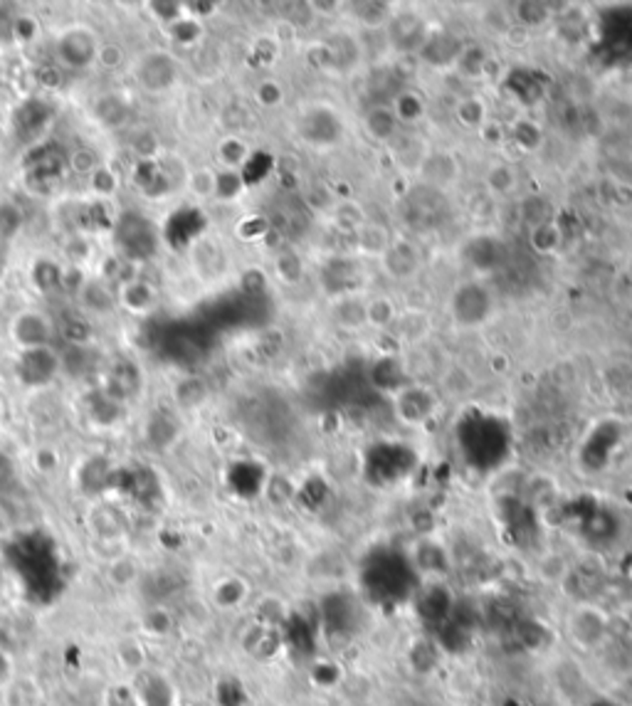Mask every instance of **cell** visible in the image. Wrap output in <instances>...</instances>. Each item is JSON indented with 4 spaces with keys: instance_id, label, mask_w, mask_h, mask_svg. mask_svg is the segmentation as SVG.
<instances>
[{
    "instance_id": "obj_1",
    "label": "cell",
    "mask_w": 632,
    "mask_h": 706,
    "mask_svg": "<svg viewBox=\"0 0 632 706\" xmlns=\"http://www.w3.org/2000/svg\"><path fill=\"white\" fill-rule=\"evenodd\" d=\"M100 47V35L90 25H72L60 33L54 52H57V60L64 70L80 72V70H87L90 64L97 62Z\"/></svg>"
},
{
    "instance_id": "obj_2",
    "label": "cell",
    "mask_w": 632,
    "mask_h": 706,
    "mask_svg": "<svg viewBox=\"0 0 632 706\" xmlns=\"http://www.w3.org/2000/svg\"><path fill=\"white\" fill-rule=\"evenodd\" d=\"M178 74H181L178 60H176L171 52H161V50L141 54L134 67L136 84H139L146 94H163V91H168L173 84L178 81Z\"/></svg>"
},
{
    "instance_id": "obj_3",
    "label": "cell",
    "mask_w": 632,
    "mask_h": 706,
    "mask_svg": "<svg viewBox=\"0 0 632 706\" xmlns=\"http://www.w3.org/2000/svg\"><path fill=\"white\" fill-rule=\"evenodd\" d=\"M566 630H569V640L576 644L579 650L593 652L598 650L600 644H606L610 625H608V615L600 607L576 606L569 613Z\"/></svg>"
},
{
    "instance_id": "obj_4",
    "label": "cell",
    "mask_w": 632,
    "mask_h": 706,
    "mask_svg": "<svg viewBox=\"0 0 632 706\" xmlns=\"http://www.w3.org/2000/svg\"><path fill=\"white\" fill-rule=\"evenodd\" d=\"M10 339L13 344L18 346L20 351H30V348H45L53 346L54 326L47 319V314L37 311V309H23L15 317L10 319Z\"/></svg>"
},
{
    "instance_id": "obj_5",
    "label": "cell",
    "mask_w": 632,
    "mask_h": 706,
    "mask_svg": "<svg viewBox=\"0 0 632 706\" xmlns=\"http://www.w3.org/2000/svg\"><path fill=\"white\" fill-rule=\"evenodd\" d=\"M15 376L27 388H43L60 376V353L53 346L20 351L15 361Z\"/></svg>"
},
{
    "instance_id": "obj_6",
    "label": "cell",
    "mask_w": 632,
    "mask_h": 706,
    "mask_svg": "<svg viewBox=\"0 0 632 706\" xmlns=\"http://www.w3.org/2000/svg\"><path fill=\"white\" fill-rule=\"evenodd\" d=\"M117 244L129 260L151 257L156 253V227L146 217L127 213L117 223Z\"/></svg>"
},
{
    "instance_id": "obj_7",
    "label": "cell",
    "mask_w": 632,
    "mask_h": 706,
    "mask_svg": "<svg viewBox=\"0 0 632 706\" xmlns=\"http://www.w3.org/2000/svg\"><path fill=\"white\" fill-rule=\"evenodd\" d=\"M139 388H141V373H139V368L131 361H119L109 368L107 383H104L101 393H107L109 398L124 403V400L134 398Z\"/></svg>"
},
{
    "instance_id": "obj_8",
    "label": "cell",
    "mask_w": 632,
    "mask_h": 706,
    "mask_svg": "<svg viewBox=\"0 0 632 706\" xmlns=\"http://www.w3.org/2000/svg\"><path fill=\"white\" fill-rule=\"evenodd\" d=\"M60 373L70 378H84L97 368V351L90 344H64L60 348Z\"/></svg>"
},
{
    "instance_id": "obj_9",
    "label": "cell",
    "mask_w": 632,
    "mask_h": 706,
    "mask_svg": "<svg viewBox=\"0 0 632 706\" xmlns=\"http://www.w3.org/2000/svg\"><path fill=\"white\" fill-rule=\"evenodd\" d=\"M156 290L154 284H148L146 280L131 277V280L121 281L117 290V301L129 311H148L156 304Z\"/></svg>"
},
{
    "instance_id": "obj_10",
    "label": "cell",
    "mask_w": 632,
    "mask_h": 706,
    "mask_svg": "<svg viewBox=\"0 0 632 706\" xmlns=\"http://www.w3.org/2000/svg\"><path fill=\"white\" fill-rule=\"evenodd\" d=\"M181 433V425L176 423V417L168 410H158L148 417L146 423V440L154 450H166L176 443V437Z\"/></svg>"
},
{
    "instance_id": "obj_11",
    "label": "cell",
    "mask_w": 632,
    "mask_h": 706,
    "mask_svg": "<svg viewBox=\"0 0 632 706\" xmlns=\"http://www.w3.org/2000/svg\"><path fill=\"white\" fill-rule=\"evenodd\" d=\"M111 480H114V470L109 467V462L104 457H91L81 464L80 487L84 494H100V491L111 487Z\"/></svg>"
},
{
    "instance_id": "obj_12",
    "label": "cell",
    "mask_w": 632,
    "mask_h": 706,
    "mask_svg": "<svg viewBox=\"0 0 632 706\" xmlns=\"http://www.w3.org/2000/svg\"><path fill=\"white\" fill-rule=\"evenodd\" d=\"M80 301L81 307L87 311H94V314H107L111 309L117 307V291L109 290L107 281L90 280L87 284L80 287Z\"/></svg>"
},
{
    "instance_id": "obj_13",
    "label": "cell",
    "mask_w": 632,
    "mask_h": 706,
    "mask_svg": "<svg viewBox=\"0 0 632 706\" xmlns=\"http://www.w3.org/2000/svg\"><path fill=\"white\" fill-rule=\"evenodd\" d=\"M30 280L40 294H54L64 287V270L50 257H40L33 262Z\"/></svg>"
},
{
    "instance_id": "obj_14",
    "label": "cell",
    "mask_w": 632,
    "mask_h": 706,
    "mask_svg": "<svg viewBox=\"0 0 632 706\" xmlns=\"http://www.w3.org/2000/svg\"><path fill=\"white\" fill-rule=\"evenodd\" d=\"M129 114H131V109H129L127 101L121 100L119 94H104V97L94 101V119L109 129L124 127Z\"/></svg>"
},
{
    "instance_id": "obj_15",
    "label": "cell",
    "mask_w": 632,
    "mask_h": 706,
    "mask_svg": "<svg viewBox=\"0 0 632 706\" xmlns=\"http://www.w3.org/2000/svg\"><path fill=\"white\" fill-rule=\"evenodd\" d=\"M139 701H141V706H173L168 682L154 677V674H144L139 687H136V704Z\"/></svg>"
},
{
    "instance_id": "obj_16",
    "label": "cell",
    "mask_w": 632,
    "mask_h": 706,
    "mask_svg": "<svg viewBox=\"0 0 632 706\" xmlns=\"http://www.w3.org/2000/svg\"><path fill=\"white\" fill-rule=\"evenodd\" d=\"M121 405H124V403L109 398L107 393H101L100 390V393H94V396L90 398V403H87V413H90V417L97 423V425L111 427L114 423L121 420Z\"/></svg>"
},
{
    "instance_id": "obj_17",
    "label": "cell",
    "mask_w": 632,
    "mask_h": 706,
    "mask_svg": "<svg viewBox=\"0 0 632 706\" xmlns=\"http://www.w3.org/2000/svg\"><path fill=\"white\" fill-rule=\"evenodd\" d=\"M91 529L100 539H119L124 534V519L114 507H100L91 516Z\"/></svg>"
},
{
    "instance_id": "obj_18",
    "label": "cell",
    "mask_w": 632,
    "mask_h": 706,
    "mask_svg": "<svg viewBox=\"0 0 632 706\" xmlns=\"http://www.w3.org/2000/svg\"><path fill=\"white\" fill-rule=\"evenodd\" d=\"M217 156H220V161L225 163L227 171H237V168H243L247 158H250V148L244 141L235 138V136H230L225 138L220 148H217Z\"/></svg>"
},
{
    "instance_id": "obj_19",
    "label": "cell",
    "mask_w": 632,
    "mask_h": 706,
    "mask_svg": "<svg viewBox=\"0 0 632 706\" xmlns=\"http://www.w3.org/2000/svg\"><path fill=\"white\" fill-rule=\"evenodd\" d=\"M67 166H70V171L77 173V176H87V178H90L101 163L94 148H90V146H77L72 154L67 156Z\"/></svg>"
},
{
    "instance_id": "obj_20",
    "label": "cell",
    "mask_w": 632,
    "mask_h": 706,
    "mask_svg": "<svg viewBox=\"0 0 632 706\" xmlns=\"http://www.w3.org/2000/svg\"><path fill=\"white\" fill-rule=\"evenodd\" d=\"M206 398V383L200 378H186L176 386V403L186 410L198 407Z\"/></svg>"
},
{
    "instance_id": "obj_21",
    "label": "cell",
    "mask_w": 632,
    "mask_h": 706,
    "mask_svg": "<svg viewBox=\"0 0 632 706\" xmlns=\"http://www.w3.org/2000/svg\"><path fill=\"white\" fill-rule=\"evenodd\" d=\"M166 30H168V37H171L173 43H176V45H181V47L196 45V43H198L200 33H203V30H200L198 20L188 18V15H183L181 20H176V23L166 27Z\"/></svg>"
},
{
    "instance_id": "obj_22",
    "label": "cell",
    "mask_w": 632,
    "mask_h": 706,
    "mask_svg": "<svg viewBox=\"0 0 632 706\" xmlns=\"http://www.w3.org/2000/svg\"><path fill=\"white\" fill-rule=\"evenodd\" d=\"M131 148L139 156V161H156L158 151H161V144H158V136L154 131H139L131 138Z\"/></svg>"
},
{
    "instance_id": "obj_23",
    "label": "cell",
    "mask_w": 632,
    "mask_h": 706,
    "mask_svg": "<svg viewBox=\"0 0 632 706\" xmlns=\"http://www.w3.org/2000/svg\"><path fill=\"white\" fill-rule=\"evenodd\" d=\"M243 190V176L240 171H215V196L217 198H235Z\"/></svg>"
},
{
    "instance_id": "obj_24",
    "label": "cell",
    "mask_w": 632,
    "mask_h": 706,
    "mask_svg": "<svg viewBox=\"0 0 632 706\" xmlns=\"http://www.w3.org/2000/svg\"><path fill=\"white\" fill-rule=\"evenodd\" d=\"M90 186L97 196H104V198H107V196H114V193H117L119 176L111 171V168H107V166H100V168L90 176Z\"/></svg>"
},
{
    "instance_id": "obj_25",
    "label": "cell",
    "mask_w": 632,
    "mask_h": 706,
    "mask_svg": "<svg viewBox=\"0 0 632 706\" xmlns=\"http://www.w3.org/2000/svg\"><path fill=\"white\" fill-rule=\"evenodd\" d=\"M148 10L156 20H161L163 25H173L176 20H181L186 15V5L183 3H173V0H158V3H148Z\"/></svg>"
},
{
    "instance_id": "obj_26",
    "label": "cell",
    "mask_w": 632,
    "mask_h": 706,
    "mask_svg": "<svg viewBox=\"0 0 632 706\" xmlns=\"http://www.w3.org/2000/svg\"><path fill=\"white\" fill-rule=\"evenodd\" d=\"M423 101L417 100L413 91H403L396 101V119L400 121H416V119L423 117Z\"/></svg>"
},
{
    "instance_id": "obj_27",
    "label": "cell",
    "mask_w": 632,
    "mask_h": 706,
    "mask_svg": "<svg viewBox=\"0 0 632 706\" xmlns=\"http://www.w3.org/2000/svg\"><path fill=\"white\" fill-rule=\"evenodd\" d=\"M190 190H193L198 198H210V196H215V171H210V168H198V171L190 173Z\"/></svg>"
},
{
    "instance_id": "obj_28",
    "label": "cell",
    "mask_w": 632,
    "mask_h": 706,
    "mask_svg": "<svg viewBox=\"0 0 632 706\" xmlns=\"http://www.w3.org/2000/svg\"><path fill=\"white\" fill-rule=\"evenodd\" d=\"M23 225V215L15 205L0 203V237H13Z\"/></svg>"
},
{
    "instance_id": "obj_29",
    "label": "cell",
    "mask_w": 632,
    "mask_h": 706,
    "mask_svg": "<svg viewBox=\"0 0 632 706\" xmlns=\"http://www.w3.org/2000/svg\"><path fill=\"white\" fill-rule=\"evenodd\" d=\"M10 33H13V37L20 40V43H30V40L40 33V27H37V20L33 18V15H18V18H13V23H10Z\"/></svg>"
},
{
    "instance_id": "obj_30",
    "label": "cell",
    "mask_w": 632,
    "mask_h": 706,
    "mask_svg": "<svg viewBox=\"0 0 632 706\" xmlns=\"http://www.w3.org/2000/svg\"><path fill=\"white\" fill-rule=\"evenodd\" d=\"M121 62H124V50H121V47L111 45V43L100 47V52H97V64H100V67H104V70H117Z\"/></svg>"
},
{
    "instance_id": "obj_31",
    "label": "cell",
    "mask_w": 632,
    "mask_h": 706,
    "mask_svg": "<svg viewBox=\"0 0 632 706\" xmlns=\"http://www.w3.org/2000/svg\"><path fill=\"white\" fill-rule=\"evenodd\" d=\"M18 482V470H15V462L10 460L8 454L0 453V491H5L13 484Z\"/></svg>"
},
{
    "instance_id": "obj_32",
    "label": "cell",
    "mask_w": 632,
    "mask_h": 706,
    "mask_svg": "<svg viewBox=\"0 0 632 706\" xmlns=\"http://www.w3.org/2000/svg\"><path fill=\"white\" fill-rule=\"evenodd\" d=\"M257 100L263 107H274V104H280L282 101V90L277 81H263L260 87H257Z\"/></svg>"
},
{
    "instance_id": "obj_33",
    "label": "cell",
    "mask_w": 632,
    "mask_h": 706,
    "mask_svg": "<svg viewBox=\"0 0 632 706\" xmlns=\"http://www.w3.org/2000/svg\"><path fill=\"white\" fill-rule=\"evenodd\" d=\"M183 5H186V15L193 20L208 18L213 15V10H217L215 3H183Z\"/></svg>"
},
{
    "instance_id": "obj_34",
    "label": "cell",
    "mask_w": 632,
    "mask_h": 706,
    "mask_svg": "<svg viewBox=\"0 0 632 706\" xmlns=\"http://www.w3.org/2000/svg\"><path fill=\"white\" fill-rule=\"evenodd\" d=\"M57 462L60 460H57V453H54V450H47V447L45 450H37L35 467L40 472H53L54 467H57Z\"/></svg>"
},
{
    "instance_id": "obj_35",
    "label": "cell",
    "mask_w": 632,
    "mask_h": 706,
    "mask_svg": "<svg viewBox=\"0 0 632 706\" xmlns=\"http://www.w3.org/2000/svg\"><path fill=\"white\" fill-rule=\"evenodd\" d=\"M148 627H151V630L158 634L168 633V613H163V610H154V613L148 615Z\"/></svg>"
},
{
    "instance_id": "obj_36",
    "label": "cell",
    "mask_w": 632,
    "mask_h": 706,
    "mask_svg": "<svg viewBox=\"0 0 632 706\" xmlns=\"http://www.w3.org/2000/svg\"><path fill=\"white\" fill-rule=\"evenodd\" d=\"M10 679V660L5 652L0 650V684H5Z\"/></svg>"
},
{
    "instance_id": "obj_37",
    "label": "cell",
    "mask_w": 632,
    "mask_h": 706,
    "mask_svg": "<svg viewBox=\"0 0 632 706\" xmlns=\"http://www.w3.org/2000/svg\"><path fill=\"white\" fill-rule=\"evenodd\" d=\"M0 417H3V403H0Z\"/></svg>"
}]
</instances>
